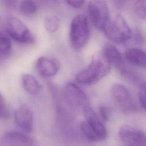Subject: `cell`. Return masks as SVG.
<instances>
[{"label": "cell", "instance_id": "obj_14", "mask_svg": "<svg viewBox=\"0 0 146 146\" xmlns=\"http://www.w3.org/2000/svg\"><path fill=\"white\" fill-rule=\"evenodd\" d=\"M126 59L132 64L145 68L146 65V58L145 52L138 48H130L125 52Z\"/></svg>", "mask_w": 146, "mask_h": 146}, {"label": "cell", "instance_id": "obj_3", "mask_svg": "<svg viewBox=\"0 0 146 146\" xmlns=\"http://www.w3.org/2000/svg\"><path fill=\"white\" fill-rule=\"evenodd\" d=\"M107 38L116 43H123L132 37V31L128 23L121 15L110 19L104 30Z\"/></svg>", "mask_w": 146, "mask_h": 146}, {"label": "cell", "instance_id": "obj_26", "mask_svg": "<svg viewBox=\"0 0 146 146\" xmlns=\"http://www.w3.org/2000/svg\"><path fill=\"white\" fill-rule=\"evenodd\" d=\"M117 1H119L120 2H124V1H126L127 0H117Z\"/></svg>", "mask_w": 146, "mask_h": 146}, {"label": "cell", "instance_id": "obj_21", "mask_svg": "<svg viewBox=\"0 0 146 146\" xmlns=\"http://www.w3.org/2000/svg\"><path fill=\"white\" fill-rule=\"evenodd\" d=\"M10 110L2 94L0 92V119H7L10 117Z\"/></svg>", "mask_w": 146, "mask_h": 146}, {"label": "cell", "instance_id": "obj_4", "mask_svg": "<svg viewBox=\"0 0 146 146\" xmlns=\"http://www.w3.org/2000/svg\"><path fill=\"white\" fill-rule=\"evenodd\" d=\"M88 14L93 25L103 31L110 19L108 5L106 0H91L88 3Z\"/></svg>", "mask_w": 146, "mask_h": 146}, {"label": "cell", "instance_id": "obj_25", "mask_svg": "<svg viewBox=\"0 0 146 146\" xmlns=\"http://www.w3.org/2000/svg\"><path fill=\"white\" fill-rule=\"evenodd\" d=\"M65 1L72 7L80 9L83 6L85 0H65Z\"/></svg>", "mask_w": 146, "mask_h": 146}, {"label": "cell", "instance_id": "obj_16", "mask_svg": "<svg viewBox=\"0 0 146 146\" xmlns=\"http://www.w3.org/2000/svg\"><path fill=\"white\" fill-rule=\"evenodd\" d=\"M11 50V42L5 34L0 33V61L4 60L10 56Z\"/></svg>", "mask_w": 146, "mask_h": 146}, {"label": "cell", "instance_id": "obj_23", "mask_svg": "<svg viewBox=\"0 0 146 146\" xmlns=\"http://www.w3.org/2000/svg\"><path fill=\"white\" fill-rule=\"evenodd\" d=\"M139 100L141 106L145 109V84L142 82L139 85Z\"/></svg>", "mask_w": 146, "mask_h": 146}, {"label": "cell", "instance_id": "obj_10", "mask_svg": "<svg viewBox=\"0 0 146 146\" xmlns=\"http://www.w3.org/2000/svg\"><path fill=\"white\" fill-rule=\"evenodd\" d=\"M36 68L38 72L44 78L55 75L60 68V63L55 58L50 56H42L36 61Z\"/></svg>", "mask_w": 146, "mask_h": 146}, {"label": "cell", "instance_id": "obj_22", "mask_svg": "<svg viewBox=\"0 0 146 146\" xmlns=\"http://www.w3.org/2000/svg\"><path fill=\"white\" fill-rule=\"evenodd\" d=\"M121 74L132 83H139V82H140L139 76L135 72L132 71L131 70H127L126 68L121 72Z\"/></svg>", "mask_w": 146, "mask_h": 146}, {"label": "cell", "instance_id": "obj_8", "mask_svg": "<svg viewBox=\"0 0 146 146\" xmlns=\"http://www.w3.org/2000/svg\"><path fill=\"white\" fill-rule=\"evenodd\" d=\"M119 136L125 144L132 146H145L146 137L144 131L129 125H123Z\"/></svg>", "mask_w": 146, "mask_h": 146}, {"label": "cell", "instance_id": "obj_12", "mask_svg": "<svg viewBox=\"0 0 146 146\" xmlns=\"http://www.w3.org/2000/svg\"><path fill=\"white\" fill-rule=\"evenodd\" d=\"M101 54L111 66H114L121 73L126 69L122 54L112 44L106 43L104 44Z\"/></svg>", "mask_w": 146, "mask_h": 146}, {"label": "cell", "instance_id": "obj_7", "mask_svg": "<svg viewBox=\"0 0 146 146\" xmlns=\"http://www.w3.org/2000/svg\"><path fill=\"white\" fill-rule=\"evenodd\" d=\"M64 95L67 102L73 107L83 110L90 106L88 99L85 93L74 83L69 82L66 84Z\"/></svg>", "mask_w": 146, "mask_h": 146}, {"label": "cell", "instance_id": "obj_9", "mask_svg": "<svg viewBox=\"0 0 146 146\" xmlns=\"http://www.w3.org/2000/svg\"><path fill=\"white\" fill-rule=\"evenodd\" d=\"M33 140L25 133L9 131L0 137V146H32Z\"/></svg>", "mask_w": 146, "mask_h": 146}, {"label": "cell", "instance_id": "obj_17", "mask_svg": "<svg viewBox=\"0 0 146 146\" xmlns=\"http://www.w3.org/2000/svg\"><path fill=\"white\" fill-rule=\"evenodd\" d=\"M37 9L38 6L35 0H22L19 5L21 13L25 16L34 14Z\"/></svg>", "mask_w": 146, "mask_h": 146}, {"label": "cell", "instance_id": "obj_6", "mask_svg": "<svg viewBox=\"0 0 146 146\" xmlns=\"http://www.w3.org/2000/svg\"><path fill=\"white\" fill-rule=\"evenodd\" d=\"M112 94L115 102L124 112L129 113L137 110V102L124 86L119 83L113 84L112 86Z\"/></svg>", "mask_w": 146, "mask_h": 146}, {"label": "cell", "instance_id": "obj_18", "mask_svg": "<svg viewBox=\"0 0 146 146\" xmlns=\"http://www.w3.org/2000/svg\"><path fill=\"white\" fill-rule=\"evenodd\" d=\"M80 129L83 134L88 140L92 141H99L102 140L96 132L89 125L86 121H83L80 124Z\"/></svg>", "mask_w": 146, "mask_h": 146}, {"label": "cell", "instance_id": "obj_2", "mask_svg": "<svg viewBox=\"0 0 146 146\" xmlns=\"http://www.w3.org/2000/svg\"><path fill=\"white\" fill-rule=\"evenodd\" d=\"M90 30L87 17L82 14L75 16L70 24L69 40L71 46L75 50L83 48L87 43Z\"/></svg>", "mask_w": 146, "mask_h": 146}, {"label": "cell", "instance_id": "obj_1", "mask_svg": "<svg viewBox=\"0 0 146 146\" xmlns=\"http://www.w3.org/2000/svg\"><path fill=\"white\" fill-rule=\"evenodd\" d=\"M110 70L111 65L100 53L93 58L87 68L76 75L75 80L82 84H93L106 76Z\"/></svg>", "mask_w": 146, "mask_h": 146}, {"label": "cell", "instance_id": "obj_5", "mask_svg": "<svg viewBox=\"0 0 146 146\" xmlns=\"http://www.w3.org/2000/svg\"><path fill=\"white\" fill-rule=\"evenodd\" d=\"M6 29L10 36L17 42L30 44L34 40V37L29 28L20 19L15 17L8 18Z\"/></svg>", "mask_w": 146, "mask_h": 146}, {"label": "cell", "instance_id": "obj_20", "mask_svg": "<svg viewBox=\"0 0 146 146\" xmlns=\"http://www.w3.org/2000/svg\"><path fill=\"white\" fill-rule=\"evenodd\" d=\"M134 12L141 20L145 21L146 18V0H137L134 4Z\"/></svg>", "mask_w": 146, "mask_h": 146}, {"label": "cell", "instance_id": "obj_27", "mask_svg": "<svg viewBox=\"0 0 146 146\" xmlns=\"http://www.w3.org/2000/svg\"><path fill=\"white\" fill-rule=\"evenodd\" d=\"M122 146H132V145H127V144H124V145H122Z\"/></svg>", "mask_w": 146, "mask_h": 146}, {"label": "cell", "instance_id": "obj_13", "mask_svg": "<svg viewBox=\"0 0 146 146\" xmlns=\"http://www.w3.org/2000/svg\"><path fill=\"white\" fill-rule=\"evenodd\" d=\"M83 110L86 122L96 132L101 140L106 139L108 135L107 131L92 108L88 106Z\"/></svg>", "mask_w": 146, "mask_h": 146}, {"label": "cell", "instance_id": "obj_24", "mask_svg": "<svg viewBox=\"0 0 146 146\" xmlns=\"http://www.w3.org/2000/svg\"><path fill=\"white\" fill-rule=\"evenodd\" d=\"M100 115L105 121H107L110 119V111L105 106H100L99 108Z\"/></svg>", "mask_w": 146, "mask_h": 146}, {"label": "cell", "instance_id": "obj_11", "mask_svg": "<svg viewBox=\"0 0 146 146\" xmlns=\"http://www.w3.org/2000/svg\"><path fill=\"white\" fill-rule=\"evenodd\" d=\"M15 121L17 125L24 132L30 133L33 127V112L26 104H22L15 112Z\"/></svg>", "mask_w": 146, "mask_h": 146}, {"label": "cell", "instance_id": "obj_19", "mask_svg": "<svg viewBox=\"0 0 146 146\" xmlns=\"http://www.w3.org/2000/svg\"><path fill=\"white\" fill-rule=\"evenodd\" d=\"M44 26L46 30L50 33H55L59 26V19L54 15H49L44 19Z\"/></svg>", "mask_w": 146, "mask_h": 146}, {"label": "cell", "instance_id": "obj_15", "mask_svg": "<svg viewBox=\"0 0 146 146\" xmlns=\"http://www.w3.org/2000/svg\"><path fill=\"white\" fill-rule=\"evenodd\" d=\"M22 82L24 89L31 95L38 94L42 88L40 83L31 74H23L22 76Z\"/></svg>", "mask_w": 146, "mask_h": 146}]
</instances>
